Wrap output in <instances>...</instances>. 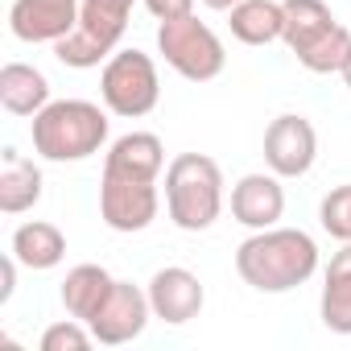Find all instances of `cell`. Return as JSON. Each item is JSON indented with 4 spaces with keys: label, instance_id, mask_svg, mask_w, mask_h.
<instances>
[{
    "label": "cell",
    "instance_id": "cell-16",
    "mask_svg": "<svg viewBox=\"0 0 351 351\" xmlns=\"http://www.w3.org/2000/svg\"><path fill=\"white\" fill-rule=\"evenodd\" d=\"M0 104L9 116H38L50 104V79L29 62L0 66Z\"/></svg>",
    "mask_w": 351,
    "mask_h": 351
},
{
    "label": "cell",
    "instance_id": "cell-5",
    "mask_svg": "<svg viewBox=\"0 0 351 351\" xmlns=\"http://www.w3.org/2000/svg\"><path fill=\"white\" fill-rule=\"evenodd\" d=\"M281 9H285L281 42L289 46V54L314 75L343 71V62L351 54V34L343 21H335L326 0H281Z\"/></svg>",
    "mask_w": 351,
    "mask_h": 351
},
{
    "label": "cell",
    "instance_id": "cell-9",
    "mask_svg": "<svg viewBox=\"0 0 351 351\" xmlns=\"http://www.w3.org/2000/svg\"><path fill=\"white\" fill-rule=\"evenodd\" d=\"M318 157V132L306 116L285 112L265 128V165L277 178H302Z\"/></svg>",
    "mask_w": 351,
    "mask_h": 351
},
{
    "label": "cell",
    "instance_id": "cell-18",
    "mask_svg": "<svg viewBox=\"0 0 351 351\" xmlns=\"http://www.w3.org/2000/svg\"><path fill=\"white\" fill-rule=\"evenodd\" d=\"M112 285H116V277L104 265H75L66 273V281H62V306H66V314L79 318V322H91L95 310L104 306V298L112 293Z\"/></svg>",
    "mask_w": 351,
    "mask_h": 351
},
{
    "label": "cell",
    "instance_id": "cell-25",
    "mask_svg": "<svg viewBox=\"0 0 351 351\" xmlns=\"http://www.w3.org/2000/svg\"><path fill=\"white\" fill-rule=\"evenodd\" d=\"M339 75H343V83H347V91H351V54H347V62H343V71H339Z\"/></svg>",
    "mask_w": 351,
    "mask_h": 351
},
{
    "label": "cell",
    "instance_id": "cell-15",
    "mask_svg": "<svg viewBox=\"0 0 351 351\" xmlns=\"http://www.w3.org/2000/svg\"><path fill=\"white\" fill-rule=\"evenodd\" d=\"M322 326L335 335H351V244H343L326 273H322V298H318Z\"/></svg>",
    "mask_w": 351,
    "mask_h": 351
},
{
    "label": "cell",
    "instance_id": "cell-13",
    "mask_svg": "<svg viewBox=\"0 0 351 351\" xmlns=\"http://www.w3.org/2000/svg\"><path fill=\"white\" fill-rule=\"evenodd\" d=\"M281 215H285V186L273 169L269 173H244L232 186V219L236 223L265 232V228H277Z\"/></svg>",
    "mask_w": 351,
    "mask_h": 351
},
{
    "label": "cell",
    "instance_id": "cell-17",
    "mask_svg": "<svg viewBox=\"0 0 351 351\" xmlns=\"http://www.w3.org/2000/svg\"><path fill=\"white\" fill-rule=\"evenodd\" d=\"M9 252H13L25 269L46 273V269H58V265H62V256H66V236H62L54 223H46V219H29V223H21V228L13 232Z\"/></svg>",
    "mask_w": 351,
    "mask_h": 351
},
{
    "label": "cell",
    "instance_id": "cell-10",
    "mask_svg": "<svg viewBox=\"0 0 351 351\" xmlns=\"http://www.w3.org/2000/svg\"><path fill=\"white\" fill-rule=\"evenodd\" d=\"M153 318V306H149V293L132 281H116L112 293L104 298V306L95 310V318L87 322L95 343L104 347H120V343H132Z\"/></svg>",
    "mask_w": 351,
    "mask_h": 351
},
{
    "label": "cell",
    "instance_id": "cell-24",
    "mask_svg": "<svg viewBox=\"0 0 351 351\" xmlns=\"http://www.w3.org/2000/svg\"><path fill=\"white\" fill-rule=\"evenodd\" d=\"M203 5H207V9H215V13H228V9H236V5H240V0H203Z\"/></svg>",
    "mask_w": 351,
    "mask_h": 351
},
{
    "label": "cell",
    "instance_id": "cell-11",
    "mask_svg": "<svg viewBox=\"0 0 351 351\" xmlns=\"http://www.w3.org/2000/svg\"><path fill=\"white\" fill-rule=\"evenodd\" d=\"M79 5H83V0H13L9 29H13L17 42L58 46L79 25Z\"/></svg>",
    "mask_w": 351,
    "mask_h": 351
},
{
    "label": "cell",
    "instance_id": "cell-2",
    "mask_svg": "<svg viewBox=\"0 0 351 351\" xmlns=\"http://www.w3.org/2000/svg\"><path fill=\"white\" fill-rule=\"evenodd\" d=\"M236 273L256 293H289L318 273V244L302 228H265L236 248Z\"/></svg>",
    "mask_w": 351,
    "mask_h": 351
},
{
    "label": "cell",
    "instance_id": "cell-14",
    "mask_svg": "<svg viewBox=\"0 0 351 351\" xmlns=\"http://www.w3.org/2000/svg\"><path fill=\"white\" fill-rule=\"evenodd\" d=\"M38 199H42V169L9 145L0 153V211L21 215V211L38 207Z\"/></svg>",
    "mask_w": 351,
    "mask_h": 351
},
{
    "label": "cell",
    "instance_id": "cell-7",
    "mask_svg": "<svg viewBox=\"0 0 351 351\" xmlns=\"http://www.w3.org/2000/svg\"><path fill=\"white\" fill-rule=\"evenodd\" d=\"M157 50L165 58V66H173L182 79L191 83H211L223 75V42L215 38V29L207 21H199L195 13L186 17H173L157 25Z\"/></svg>",
    "mask_w": 351,
    "mask_h": 351
},
{
    "label": "cell",
    "instance_id": "cell-1",
    "mask_svg": "<svg viewBox=\"0 0 351 351\" xmlns=\"http://www.w3.org/2000/svg\"><path fill=\"white\" fill-rule=\"evenodd\" d=\"M165 169V145L153 132H124L104 153V178H99V215L112 232H145L157 211V178Z\"/></svg>",
    "mask_w": 351,
    "mask_h": 351
},
{
    "label": "cell",
    "instance_id": "cell-22",
    "mask_svg": "<svg viewBox=\"0 0 351 351\" xmlns=\"http://www.w3.org/2000/svg\"><path fill=\"white\" fill-rule=\"evenodd\" d=\"M145 9H149L157 21H173V17L195 13V0H145Z\"/></svg>",
    "mask_w": 351,
    "mask_h": 351
},
{
    "label": "cell",
    "instance_id": "cell-19",
    "mask_svg": "<svg viewBox=\"0 0 351 351\" xmlns=\"http://www.w3.org/2000/svg\"><path fill=\"white\" fill-rule=\"evenodd\" d=\"M232 13V38L244 46H269L285 34V9L277 0H240Z\"/></svg>",
    "mask_w": 351,
    "mask_h": 351
},
{
    "label": "cell",
    "instance_id": "cell-21",
    "mask_svg": "<svg viewBox=\"0 0 351 351\" xmlns=\"http://www.w3.org/2000/svg\"><path fill=\"white\" fill-rule=\"evenodd\" d=\"M91 343H95V335H91V326L79 322V318L54 322V326H46V335H42V351H87Z\"/></svg>",
    "mask_w": 351,
    "mask_h": 351
},
{
    "label": "cell",
    "instance_id": "cell-23",
    "mask_svg": "<svg viewBox=\"0 0 351 351\" xmlns=\"http://www.w3.org/2000/svg\"><path fill=\"white\" fill-rule=\"evenodd\" d=\"M17 265H21V261H17L13 252L0 261V281H5V285H0V302H9V298H13V289H17Z\"/></svg>",
    "mask_w": 351,
    "mask_h": 351
},
{
    "label": "cell",
    "instance_id": "cell-20",
    "mask_svg": "<svg viewBox=\"0 0 351 351\" xmlns=\"http://www.w3.org/2000/svg\"><path fill=\"white\" fill-rule=\"evenodd\" d=\"M318 223L330 240L339 244H351V182L347 186H335L322 203H318Z\"/></svg>",
    "mask_w": 351,
    "mask_h": 351
},
{
    "label": "cell",
    "instance_id": "cell-4",
    "mask_svg": "<svg viewBox=\"0 0 351 351\" xmlns=\"http://www.w3.org/2000/svg\"><path fill=\"white\" fill-rule=\"evenodd\" d=\"M165 211L173 228L207 232L223 211V169L207 153H178L165 165Z\"/></svg>",
    "mask_w": 351,
    "mask_h": 351
},
{
    "label": "cell",
    "instance_id": "cell-8",
    "mask_svg": "<svg viewBox=\"0 0 351 351\" xmlns=\"http://www.w3.org/2000/svg\"><path fill=\"white\" fill-rule=\"evenodd\" d=\"M99 95L104 108L120 120H141L157 108L161 99V79H157V62L141 50H116L104 62L99 75Z\"/></svg>",
    "mask_w": 351,
    "mask_h": 351
},
{
    "label": "cell",
    "instance_id": "cell-12",
    "mask_svg": "<svg viewBox=\"0 0 351 351\" xmlns=\"http://www.w3.org/2000/svg\"><path fill=\"white\" fill-rule=\"evenodd\" d=\"M145 293H149L153 318H161V322H169V326H182V322L199 318V314H203V302H207L203 281H199L191 269H182V265L157 269V273L149 277V289H145Z\"/></svg>",
    "mask_w": 351,
    "mask_h": 351
},
{
    "label": "cell",
    "instance_id": "cell-6",
    "mask_svg": "<svg viewBox=\"0 0 351 351\" xmlns=\"http://www.w3.org/2000/svg\"><path fill=\"white\" fill-rule=\"evenodd\" d=\"M128 13H132V0H83L79 25L54 46V58L75 71L108 62L128 29Z\"/></svg>",
    "mask_w": 351,
    "mask_h": 351
},
{
    "label": "cell",
    "instance_id": "cell-3",
    "mask_svg": "<svg viewBox=\"0 0 351 351\" xmlns=\"http://www.w3.org/2000/svg\"><path fill=\"white\" fill-rule=\"evenodd\" d=\"M29 136L46 161H87L108 145V112L91 99H50L34 116Z\"/></svg>",
    "mask_w": 351,
    "mask_h": 351
}]
</instances>
